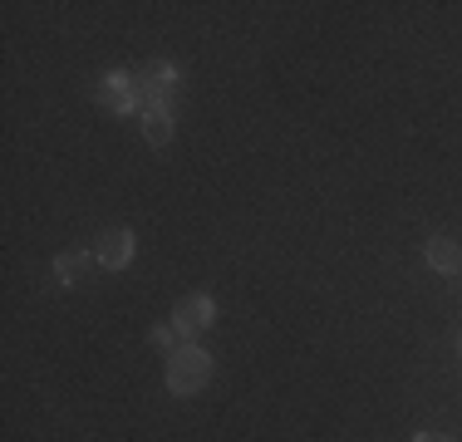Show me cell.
I'll use <instances>...</instances> for the list:
<instances>
[{"label":"cell","instance_id":"cell-1","mask_svg":"<svg viewBox=\"0 0 462 442\" xmlns=\"http://www.w3.org/2000/svg\"><path fill=\"white\" fill-rule=\"evenodd\" d=\"M207 379H212V354L207 349L187 345V349H178L168 359V389L172 393H197Z\"/></svg>","mask_w":462,"mask_h":442},{"label":"cell","instance_id":"cell-2","mask_svg":"<svg viewBox=\"0 0 462 442\" xmlns=\"http://www.w3.org/2000/svg\"><path fill=\"white\" fill-rule=\"evenodd\" d=\"M98 98H104L114 114H134V108H143V84H138V74H108V79L98 84Z\"/></svg>","mask_w":462,"mask_h":442},{"label":"cell","instance_id":"cell-3","mask_svg":"<svg viewBox=\"0 0 462 442\" xmlns=\"http://www.w3.org/2000/svg\"><path fill=\"white\" fill-rule=\"evenodd\" d=\"M212 315H217V305L207 300V295H187V300H178V309H172V325L192 339V335H202V329L212 325Z\"/></svg>","mask_w":462,"mask_h":442},{"label":"cell","instance_id":"cell-4","mask_svg":"<svg viewBox=\"0 0 462 442\" xmlns=\"http://www.w3.org/2000/svg\"><path fill=\"white\" fill-rule=\"evenodd\" d=\"M98 265H108V271H124L128 261H134V231H104V236H98Z\"/></svg>","mask_w":462,"mask_h":442},{"label":"cell","instance_id":"cell-5","mask_svg":"<svg viewBox=\"0 0 462 442\" xmlns=\"http://www.w3.org/2000/svg\"><path fill=\"white\" fill-rule=\"evenodd\" d=\"M423 256H428V265H433L438 275H457L462 271V246H457L453 236H433L423 246Z\"/></svg>","mask_w":462,"mask_h":442},{"label":"cell","instance_id":"cell-6","mask_svg":"<svg viewBox=\"0 0 462 442\" xmlns=\"http://www.w3.org/2000/svg\"><path fill=\"white\" fill-rule=\"evenodd\" d=\"M143 138H148L152 148H162V143L172 138V104H148L143 108Z\"/></svg>","mask_w":462,"mask_h":442},{"label":"cell","instance_id":"cell-7","mask_svg":"<svg viewBox=\"0 0 462 442\" xmlns=\"http://www.w3.org/2000/svg\"><path fill=\"white\" fill-rule=\"evenodd\" d=\"M84 271H89V256H84V251H69V256L54 261V275H60L64 285H79V281H84Z\"/></svg>","mask_w":462,"mask_h":442},{"label":"cell","instance_id":"cell-8","mask_svg":"<svg viewBox=\"0 0 462 442\" xmlns=\"http://www.w3.org/2000/svg\"><path fill=\"white\" fill-rule=\"evenodd\" d=\"M152 345H158V349H162V354H168V359H172V354H178V349H187V345H192V339H187L182 329H178V325H172V319H168V325H158V329H152Z\"/></svg>","mask_w":462,"mask_h":442},{"label":"cell","instance_id":"cell-9","mask_svg":"<svg viewBox=\"0 0 462 442\" xmlns=\"http://www.w3.org/2000/svg\"><path fill=\"white\" fill-rule=\"evenodd\" d=\"M413 442H448V437H438V433H418Z\"/></svg>","mask_w":462,"mask_h":442}]
</instances>
